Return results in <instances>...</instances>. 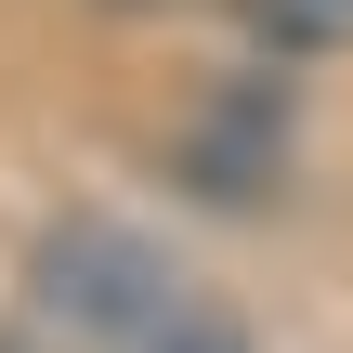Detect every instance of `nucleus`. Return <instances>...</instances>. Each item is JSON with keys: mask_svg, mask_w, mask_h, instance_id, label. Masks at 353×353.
I'll list each match as a JSON object with an SVG mask.
<instances>
[{"mask_svg": "<svg viewBox=\"0 0 353 353\" xmlns=\"http://www.w3.org/2000/svg\"><path fill=\"white\" fill-rule=\"evenodd\" d=\"M26 314L52 341H79V353H262L249 314L196 262H170L118 210H52L26 236Z\"/></svg>", "mask_w": 353, "mask_h": 353, "instance_id": "nucleus-1", "label": "nucleus"}, {"mask_svg": "<svg viewBox=\"0 0 353 353\" xmlns=\"http://www.w3.org/2000/svg\"><path fill=\"white\" fill-rule=\"evenodd\" d=\"M170 157H183V183H196L210 210H262V183L288 170V92L249 65L236 92H210V105L183 118V144H170Z\"/></svg>", "mask_w": 353, "mask_h": 353, "instance_id": "nucleus-2", "label": "nucleus"}, {"mask_svg": "<svg viewBox=\"0 0 353 353\" xmlns=\"http://www.w3.org/2000/svg\"><path fill=\"white\" fill-rule=\"evenodd\" d=\"M236 26H249V52H275V65H314V52H353V0H223Z\"/></svg>", "mask_w": 353, "mask_h": 353, "instance_id": "nucleus-3", "label": "nucleus"}, {"mask_svg": "<svg viewBox=\"0 0 353 353\" xmlns=\"http://www.w3.org/2000/svg\"><path fill=\"white\" fill-rule=\"evenodd\" d=\"M0 353H79V341H52L39 314H0Z\"/></svg>", "mask_w": 353, "mask_h": 353, "instance_id": "nucleus-4", "label": "nucleus"}]
</instances>
